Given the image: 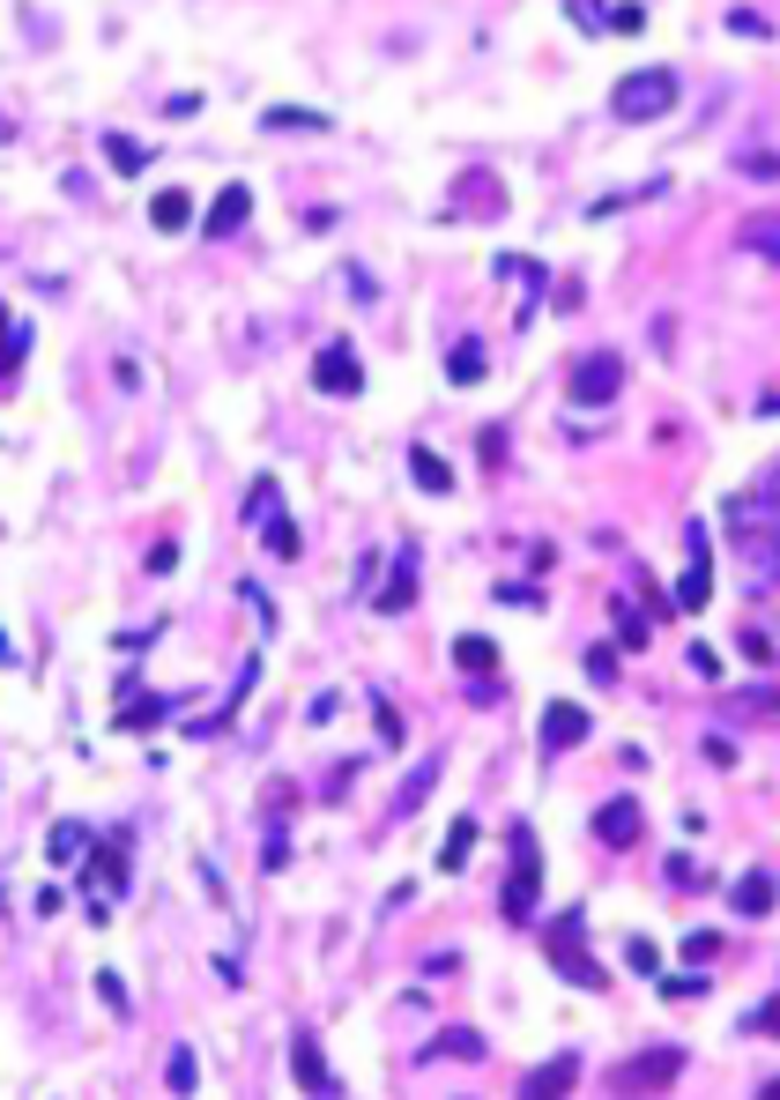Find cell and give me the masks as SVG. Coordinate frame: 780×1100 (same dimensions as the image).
Segmentation results:
<instances>
[{
  "label": "cell",
  "instance_id": "cell-1",
  "mask_svg": "<svg viewBox=\"0 0 780 1100\" xmlns=\"http://www.w3.org/2000/svg\"><path fill=\"white\" fill-rule=\"evenodd\" d=\"M498 907H505V922H535V907H543V847L528 826H513V870H505Z\"/></svg>",
  "mask_w": 780,
  "mask_h": 1100
},
{
  "label": "cell",
  "instance_id": "cell-2",
  "mask_svg": "<svg viewBox=\"0 0 780 1100\" xmlns=\"http://www.w3.org/2000/svg\"><path fill=\"white\" fill-rule=\"evenodd\" d=\"M617 120H669V105H677V75L669 68H639V75H624V83L610 89Z\"/></svg>",
  "mask_w": 780,
  "mask_h": 1100
},
{
  "label": "cell",
  "instance_id": "cell-3",
  "mask_svg": "<svg viewBox=\"0 0 780 1100\" xmlns=\"http://www.w3.org/2000/svg\"><path fill=\"white\" fill-rule=\"evenodd\" d=\"M617 387H624V357H617V350H595V357H580V365H573V402H580V410L617 402Z\"/></svg>",
  "mask_w": 780,
  "mask_h": 1100
},
{
  "label": "cell",
  "instance_id": "cell-4",
  "mask_svg": "<svg viewBox=\"0 0 780 1100\" xmlns=\"http://www.w3.org/2000/svg\"><path fill=\"white\" fill-rule=\"evenodd\" d=\"M677 1071H684V1056H677V1049H647V1056H632V1063L610 1078V1093H669V1086H677Z\"/></svg>",
  "mask_w": 780,
  "mask_h": 1100
},
{
  "label": "cell",
  "instance_id": "cell-5",
  "mask_svg": "<svg viewBox=\"0 0 780 1100\" xmlns=\"http://www.w3.org/2000/svg\"><path fill=\"white\" fill-rule=\"evenodd\" d=\"M543 944H550V967H558V974H573L580 989H602V967L580 960V915H558V922L543 930Z\"/></svg>",
  "mask_w": 780,
  "mask_h": 1100
},
{
  "label": "cell",
  "instance_id": "cell-6",
  "mask_svg": "<svg viewBox=\"0 0 780 1100\" xmlns=\"http://www.w3.org/2000/svg\"><path fill=\"white\" fill-rule=\"evenodd\" d=\"M714 602V565H706V528L684 536V580H677V610H706Z\"/></svg>",
  "mask_w": 780,
  "mask_h": 1100
},
{
  "label": "cell",
  "instance_id": "cell-7",
  "mask_svg": "<svg viewBox=\"0 0 780 1100\" xmlns=\"http://www.w3.org/2000/svg\"><path fill=\"white\" fill-rule=\"evenodd\" d=\"M313 387H320V394H357V387H365V365L350 357V342H328V350L313 357Z\"/></svg>",
  "mask_w": 780,
  "mask_h": 1100
},
{
  "label": "cell",
  "instance_id": "cell-8",
  "mask_svg": "<svg viewBox=\"0 0 780 1100\" xmlns=\"http://www.w3.org/2000/svg\"><path fill=\"white\" fill-rule=\"evenodd\" d=\"M580 736H587V714H580L573 699H558V707H543V759H565Z\"/></svg>",
  "mask_w": 780,
  "mask_h": 1100
},
{
  "label": "cell",
  "instance_id": "cell-9",
  "mask_svg": "<svg viewBox=\"0 0 780 1100\" xmlns=\"http://www.w3.org/2000/svg\"><path fill=\"white\" fill-rule=\"evenodd\" d=\"M290 1071H297V1086H305V1093H342V1086H334V1071H328V1056H320V1041H313V1034H297V1041H290Z\"/></svg>",
  "mask_w": 780,
  "mask_h": 1100
},
{
  "label": "cell",
  "instance_id": "cell-10",
  "mask_svg": "<svg viewBox=\"0 0 780 1100\" xmlns=\"http://www.w3.org/2000/svg\"><path fill=\"white\" fill-rule=\"evenodd\" d=\"M595 841L602 847H632L639 841V804H632V796H610V804L595 810Z\"/></svg>",
  "mask_w": 780,
  "mask_h": 1100
},
{
  "label": "cell",
  "instance_id": "cell-11",
  "mask_svg": "<svg viewBox=\"0 0 780 1100\" xmlns=\"http://www.w3.org/2000/svg\"><path fill=\"white\" fill-rule=\"evenodd\" d=\"M246 216H253V194L239 186V179H231V186H223V194L208 201V239H231V231H239Z\"/></svg>",
  "mask_w": 780,
  "mask_h": 1100
},
{
  "label": "cell",
  "instance_id": "cell-12",
  "mask_svg": "<svg viewBox=\"0 0 780 1100\" xmlns=\"http://www.w3.org/2000/svg\"><path fill=\"white\" fill-rule=\"evenodd\" d=\"M729 907H736V915H751V922H758V915H773V878H766V870H751V878H736V892H729Z\"/></svg>",
  "mask_w": 780,
  "mask_h": 1100
},
{
  "label": "cell",
  "instance_id": "cell-13",
  "mask_svg": "<svg viewBox=\"0 0 780 1100\" xmlns=\"http://www.w3.org/2000/svg\"><path fill=\"white\" fill-rule=\"evenodd\" d=\"M149 223H157V231H186V223H194V201H186L179 186H164V194L149 201Z\"/></svg>",
  "mask_w": 780,
  "mask_h": 1100
},
{
  "label": "cell",
  "instance_id": "cell-14",
  "mask_svg": "<svg viewBox=\"0 0 780 1100\" xmlns=\"http://www.w3.org/2000/svg\"><path fill=\"white\" fill-rule=\"evenodd\" d=\"M484 372H491V357H484V342H461V350H453V357H447V380H453V387H476V380H484Z\"/></svg>",
  "mask_w": 780,
  "mask_h": 1100
},
{
  "label": "cell",
  "instance_id": "cell-15",
  "mask_svg": "<svg viewBox=\"0 0 780 1100\" xmlns=\"http://www.w3.org/2000/svg\"><path fill=\"white\" fill-rule=\"evenodd\" d=\"M573 1078H580V1063H573V1056H558V1063H543V1071H535V1078H528V1086H521V1093H535V1100H550V1093H565V1086H573Z\"/></svg>",
  "mask_w": 780,
  "mask_h": 1100
},
{
  "label": "cell",
  "instance_id": "cell-16",
  "mask_svg": "<svg viewBox=\"0 0 780 1100\" xmlns=\"http://www.w3.org/2000/svg\"><path fill=\"white\" fill-rule=\"evenodd\" d=\"M453 662H461L468 677H491V670H498V647H491V639H476V633H468V639H453Z\"/></svg>",
  "mask_w": 780,
  "mask_h": 1100
},
{
  "label": "cell",
  "instance_id": "cell-17",
  "mask_svg": "<svg viewBox=\"0 0 780 1100\" xmlns=\"http://www.w3.org/2000/svg\"><path fill=\"white\" fill-rule=\"evenodd\" d=\"M410 476L424 484V491H453V468L431 454V447H410Z\"/></svg>",
  "mask_w": 780,
  "mask_h": 1100
},
{
  "label": "cell",
  "instance_id": "cell-18",
  "mask_svg": "<svg viewBox=\"0 0 780 1100\" xmlns=\"http://www.w3.org/2000/svg\"><path fill=\"white\" fill-rule=\"evenodd\" d=\"M97 885H105V892H120V885H126V855H120V847L89 855V892H97Z\"/></svg>",
  "mask_w": 780,
  "mask_h": 1100
},
{
  "label": "cell",
  "instance_id": "cell-19",
  "mask_svg": "<svg viewBox=\"0 0 780 1100\" xmlns=\"http://www.w3.org/2000/svg\"><path fill=\"white\" fill-rule=\"evenodd\" d=\"M276 127H283V134H313V127H328V120L305 112V105H268V134H276Z\"/></svg>",
  "mask_w": 780,
  "mask_h": 1100
},
{
  "label": "cell",
  "instance_id": "cell-20",
  "mask_svg": "<svg viewBox=\"0 0 780 1100\" xmlns=\"http://www.w3.org/2000/svg\"><path fill=\"white\" fill-rule=\"evenodd\" d=\"M468 847H476V826H468V818H453L447 847H439V870H461V863H468Z\"/></svg>",
  "mask_w": 780,
  "mask_h": 1100
},
{
  "label": "cell",
  "instance_id": "cell-21",
  "mask_svg": "<svg viewBox=\"0 0 780 1100\" xmlns=\"http://www.w3.org/2000/svg\"><path fill=\"white\" fill-rule=\"evenodd\" d=\"M743 239H751L766 260H780V216H751V231H743Z\"/></svg>",
  "mask_w": 780,
  "mask_h": 1100
},
{
  "label": "cell",
  "instance_id": "cell-22",
  "mask_svg": "<svg viewBox=\"0 0 780 1100\" xmlns=\"http://www.w3.org/2000/svg\"><path fill=\"white\" fill-rule=\"evenodd\" d=\"M431 1049H439V1056H484V1034H468V1026H453V1034H439Z\"/></svg>",
  "mask_w": 780,
  "mask_h": 1100
},
{
  "label": "cell",
  "instance_id": "cell-23",
  "mask_svg": "<svg viewBox=\"0 0 780 1100\" xmlns=\"http://www.w3.org/2000/svg\"><path fill=\"white\" fill-rule=\"evenodd\" d=\"M461 201H468V209H498V186H491V171H468Z\"/></svg>",
  "mask_w": 780,
  "mask_h": 1100
},
{
  "label": "cell",
  "instance_id": "cell-24",
  "mask_svg": "<svg viewBox=\"0 0 780 1100\" xmlns=\"http://www.w3.org/2000/svg\"><path fill=\"white\" fill-rule=\"evenodd\" d=\"M164 1078H171V1093H194V1086H202V1071H194V1049H179Z\"/></svg>",
  "mask_w": 780,
  "mask_h": 1100
},
{
  "label": "cell",
  "instance_id": "cell-25",
  "mask_svg": "<svg viewBox=\"0 0 780 1100\" xmlns=\"http://www.w3.org/2000/svg\"><path fill=\"white\" fill-rule=\"evenodd\" d=\"M410 602H416V580H410V573H394L387 595H379V610H410Z\"/></svg>",
  "mask_w": 780,
  "mask_h": 1100
},
{
  "label": "cell",
  "instance_id": "cell-26",
  "mask_svg": "<svg viewBox=\"0 0 780 1100\" xmlns=\"http://www.w3.org/2000/svg\"><path fill=\"white\" fill-rule=\"evenodd\" d=\"M105 149H112V164H120V171H142V149H134V142H126V134H112V142H105Z\"/></svg>",
  "mask_w": 780,
  "mask_h": 1100
},
{
  "label": "cell",
  "instance_id": "cell-27",
  "mask_svg": "<svg viewBox=\"0 0 780 1100\" xmlns=\"http://www.w3.org/2000/svg\"><path fill=\"white\" fill-rule=\"evenodd\" d=\"M260 543L276 550V558H297V536H290V521H276V528H268V536H260Z\"/></svg>",
  "mask_w": 780,
  "mask_h": 1100
},
{
  "label": "cell",
  "instance_id": "cell-28",
  "mask_svg": "<svg viewBox=\"0 0 780 1100\" xmlns=\"http://www.w3.org/2000/svg\"><path fill=\"white\" fill-rule=\"evenodd\" d=\"M751 1034H773V1041H780V997H773V1004H758V1012H751Z\"/></svg>",
  "mask_w": 780,
  "mask_h": 1100
},
{
  "label": "cell",
  "instance_id": "cell-29",
  "mask_svg": "<svg viewBox=\"0 0 780 1100\" xmlns=\"http://www.w3.org/2000/svg\"><path fill=\"white\" fill-rule=\"evenodd\" d=\"M431 773H439V766H416V773H410V789H402V810H410V804H424V789H431Z\"/></svg>",
  "mask_w": 780,
  "mask_h": 1100
},
{
  "label": "cell",
  "instance_id": "cell-30",
  "mask_svg": "<svg viewBox=\"0 0 780 1100\" xmlns=\"http://www.w3.org/2000/svg\"><path fill=\"white\" fill-rule=\"evenodd\" d=\"M661 967V952L647 944V937H632V974H655Z\"/></svg>",
  "mask_w": 780,
  "mask_h": 1100
},
{
  "label": "cell",
  "instance_id": "cell-31",
  "mask_svg": "<svg viewBox=\"0 0 780 1100\" xmlns=\"http://www.w3.org/2000/svg\"><path fill=\"white\" fill-rule=\"evenodd\" d=\"M617 633H624V647H639V639H647V625H639V618H632V610L617 602Z\"/></svg>",
  "mask_w": 780,
  "mask_h": 1100
},
{
  "label": "cell",
  "instance_id": "cell-32",
  "mask_svg": "<svg viewBox=\"0 0 780 1100\" xmlns=\"http://www.w3.org/2000/svg\"><path fill=\"white\" fill-rule=\"evenodd\" d=\"M669 885H698V863H692V855H669Z\"/></svg>",
  "mask_w": 780,
  "mask_h": 1100
},
{
  "label": "cell",
  "instance_id": "cell-33",
  "mask_svg": "<svg viewBox=\"0 0 780 1100\" xmlns=\"http://www.w3.org/2000/svg\"><path fill=\"white\" fill-rule=\"evenodd\" d=\"M758 1100H780V1078H766V1086H758Z\"/></svg>",
  "mask_w": 780,
  "mask_h": 1100
}]
</instances>
